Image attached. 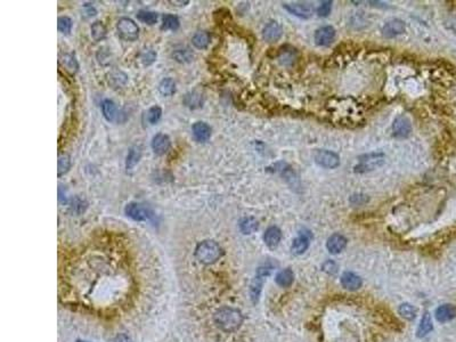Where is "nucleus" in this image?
<instances>
[{
  "instance_id": "f257e3e1",
  "label": "nucleus",
  "mask_w": 456,
  "mask_h": 342,
  "mask_svg": "<svg viewBox=\"0 0 456 342\" xmlns=\"http://www.w3.org/2000/svg\"><path fill=\"white\" fill-rule=\"evenodd\" d=\"M215 323L222 331L234 332L241 327L243 323V315L241 311L235 309V308H220L215 314Z\"/></svg>"
},
{
  "instance_id": "f03ea898",
  "label": "nucleus",
  "mask_w": 456,
  "mask_h": 342,
  "mask_svg": "<svg viewBox=\"0 0 456 342\" xmlns=\"http://www.w3.org/2000/svg\"><path fill=\"white\" fill-rule=\"evenodd\" d=\"M195 256H197L198 262L204 263V265H212L220 259L222 256V249L217 242L207 240L197 246Z\"/></svg>"
},
{
  "instance_id": "7ed1b4c3",
  "label": "nucleus",
  "mask_w": 456,
  "mask_h": 342,
  "mask_svg": "<svg viewBox=\"0 0 456 342\" xmlns=\"http://www.w3.org/2000/svg\"><path fill=\"white\" fill-rule=\"evenodd\" d=\"M117 30L119 36L126 41H135L139 37V28L131 19H120L118 21Z\"/></svg>"
},
{
  "instance_id": "20e7f679",
  "label": "nucleus",
  "mask_w": 456,
  "mask_h": 342,
  "mask_svg": "<svg viewBox=\"0 0 456 342\" xmlns=\"http://www.w3.org/2000/svg\"><path fill=\"white\" fill-rule=\"evenodd\" d=\"M124 213L136 221H146L153 217V211L148 206L136 202L128 203L124 208Z\"/></svg>"
},
{
  "instance_id": "39448f33",
  "label": "nucleus",
  "mask_w": 456,
  "mask_h": 342,
  "mask_svg": "<svg viewBox=\"0 0 456 342\" xmlns=\"http://www.w3.org/2000/svg\"><path fill=\"white\" fill-rule=\"evenodd\" d=\"M316 163L323 168L334 169L340 164V158L334 152L327 150H317L314 154Z\"/></svg>"
},
{
  "instance_id": "423d86ee",
  "label": "nucleus",
  "mask_w": 456,
  "mask_h": 342,
  "mask_svg": "<svg viewBox=\"0 0 456 342\" xmlns=\"http://www.w3.org/2000/svg\"><path fill=\"white\" fill-rule=\"evenodd\" d=\"M269 274H270L269 267H261V268L258 269L256 277L252 281L251 286H250V296H251V300L255 303L259 300L260 293H261V290H262L263 281H265V277L268 276Z\"/></svg>"
},
{
  "instance_id": "0eeeda50",
  "label": "nucleus",
  "mask_w": 456,
  "mask_h": 342,
  "mask_svg": "<svg viewBox=\"0 0 456 342\" xmlns=\"http://www.w3.org/2000/svg\"><path fill=\"white\" fill-rule=\"evenodd\" d=\"M383 159L384 155L382 153H372V154H367L364 155L359 159L360 163L359 165H357L356 171L357 172H365V171H370L373 170L383 163Z\"/></svg>"
},
{
  "instance_id": "6e6552de",
  "label": "nucleus",
  "mask_w": 456,
  "mask_h": 342,
  "mask_svg": "<svg viewBox=\"0 0 456 342\" xmlns=\"http://www.w3.org/2000/svg\"><path fill=\"white\" fill-rule=\"evenodd\" d=\"M334 38H336V30L331 25H325L317 29L315 35H314L316 45L322 47L330 46L333 42Z\"/></svg>"
},
{
  "instance_id": "1a4fd4ad",
  "label": "nucleus",
  "mask_w": 456,
  "mask_h": 342,
  "mask_svg": "<svg viewBox=\"0 0 456 342\" xmlns=\"http://www.w3.org/2000/svg\"><path fill=\"white\" fill-rule=\"evenodd\" d=\"M394 136L396 138H407L412 133V123L405 116L397 117L393 124Z\"/></svg>"
},
{
  "instance_id": "9d476101",
  "label": "nucleus",
  "mask_w": 456,
  "mask_h": 342,
  "mask_svg": "<svg viewBox=\"0 0 456 342\" xmlns=\"http://www.w3.org/2000/svg\"><path fill=\"white\" fill-rule=\"evenodd\" d=\"M284 8L292 15L298 16L300 19H309L313 15L312 5L307 2H295V4H284Z\"/></svg>"
},
{
  "instance_id": "9b49d317",
  "label": "nucleus",
  "mask_w": 456,
  "mask_h": 342,
  "mask_svg": "<svg viewBox=\"0 0 456 342\" xmlns=\"http://www.w3.org/2000/svg\"><path fill=\"white\" fill-rule=\"evenodd\" d=\"M283 35L282 26L278 24L276 21H270L265 25L262 30V38L266 40L267 42H275L281 39Z\"/></svg>"
},
{
  "instance_id": "f8f14e48",
  "label": "nucleus",
  "mask_w": 456,
  "mask_h": 342,
  "mask_svg": "<svg viewBox=\"0 0 456 342\" xmlns=\"http://www.w3.org/2000/svg\"><path fill=\"white\" fill-rule=\"evenodd\" d=\"M405 32V23L401 20L393 19L386 22L382 28V33L386 38H395Z\"/></svg>"
},
{
  "instance_id": "ddd939ff",
  "label": "nucleus",
  "mask_w": 456,
  "mask_h": 342,
  "mask_svg": "<svg viewBox=\"0 0 456 342\" xmlns=\"http://www.w3.org/2000/svg\"><path fill=\"white\" fill-rule=\"evenodd\" d=\"M151 146L155 154L163 155L167 153V152L169 151V148H170L171 146L170 138L164 134L155 135V136L153 137V140H152Z\"/></svg>"
},
{
  "instance_id": "4468645a",
  "label": "nucleus",
  "mask_w": 456,
  "mask_h": 342,
  "mask_svg": "<svg viewBox=\"0 0 456 342\" xmlns=\"http://www.w3.org/2000/svg\"><path fill=\"white\" fill-rule=\"evenodd\" d=\"M282 239V232L278 227L276 226H272L269 228H267V231L263 234V241H265L266 245L270 249H275L278 248L279 242H281Z\"/></svg>"
},
{
  "instance_id": "2eb2a0df",
  "label": "nucleus",
  "mask_w": 456,
  "mask_h": 342,
  "mask_svg": "<svg viewBox=\"0 0 456 342\" xmlns=\"http://www.w3.org/2000/svg\"><path fill=\"white\" fill-rule=\"evenodd\" d=\"M346 245L347 239L341 234H333L332 236H330L326 242L327 250H329L330 253H333V255H337V253L343 251Z\"/></svg>"
},
{
  "instance_id": "dca6fc26",
  "label": "nucleus",
  "mask_w": 456,
  "mask_h": 342,
  "mask_svg": "<svg viewBox=\"0 0 456 342\" xmlns=\"http://www.w3.org/2000/svg\"><path fill=\"white\" fill-rule=\"evenodd\" d=\"M341 284H342L344 289L349 291H356L360 289L361 285H363V281H361L360 277L356 275V274L351 272H346L341 276Z\"/></svg>"
},
{
  "instance_id": "f3484780",
  "label": "nucleus",
  "mask_w": 456,
  "mask_h": 342,
  "mask_svg": "<svg viewBox=\"0 0 456 342\" xmlns=\"http://www.w3.org/2000/svg\"><path fill=\"white\" fill-rule=\"evenodd\" d=\"M435 315L438 322H440V323H446V322L452 321L453 318L456 317V307L449 303L442 304V306L437 308Z\"/></svg>"
},
{
  "instance_id": "a211bd4d",
  "label": "nucleus",
  "mask_w": 456,
  "mask_h": 342,
  "mask_svg": "<svg viewBox=\"0 0 456 342\" xmlns=\"http://www.w3.org/2000/svg\"><path fill=\"white\" fill-rule=\"evenodd\" d=\"M193 135L195 140L201 143L207 141L211 137V128L205 122H197L193 124Z\"/></svg>"
},
{
  "instance_id": "6ab92c4d",
  "label": "nucleus",
  "mask_w": 456,
  "mask_h": 342,
  "mask_svg": "<svg viewBox=\"0 0 456 342\" xmlns=\"http://www.w3.org/2000/svg\"><path fill=\"white\" fill-rule=\"evenodd\" d=\"M184 104L186 105L187 107L192 108V110H195V108L202 106V104H203V96H202V94L198 93V91H191V93L185 95Z\"/></svg>"
},
{
  "instance_id": "aec40b11",
  "label": "nucleus",
  "mask_w": 456,
  "mask_h": 342,
  "mask_svg": "<svg viewBox=\"0 0 456 342\" xmlns=\"http://www.w3.org/2000/svg\"><path fill=\"white\" fill-rule=\"evenodd\" d=\"M308 248H309V238L306 234L300 235L297 239L293 240L291 250L295 255L297 256L302 255V253H305L307 251V249Z\"/></svg>"
},
{
  "instance_id": "412c9836",
  "label": "nucleus",
  "mask_w": 456,
  "mask_h": 342,
  "mask_svg": "<svg viewBox=\"0 0 456 342\" xmlns=\"http://www.w3.org/2000/svg\"><path fill=\"white\" fill-rule=\"evenodd\" d=\"M141 158V148L139 146H133L128 152L127 160H126V169L127 171L133 170L139 162Z\"/></svg>"
},
{
  "instance_id": "4be33fe9",
  "label": "nucleus",
  "mask_w": 456,
  "mask_h": 342,
  "mask_svg": "<svg viewBox=\"0 0 456 342\" xmlns=\"http://www.w3.org/2000/svg\"><path fill=\"white\" fill-rule=\"evenodd\" d=\"M211 40L210 33L207 31H198L192 38V43L195 48L198 49H205L209 46Z\"/></svg>"
},
{
  "instance_id": "5701e85b",
  "label": "nucleus",
  "mask_w": 456,
  "mask_h": 342,
  "mask_svg": "<svg viewBox=\"0 0 456 342\" xmlns=\"http://www.w3.org/2000/svg\"><path fill=\"white\" fill-rule=\"evenodd\" d=\"M434 328V325H432V321H431V316L428 311H425L423 316H422V320L420 322V325H418L417 331H416V335L418 338H423L425 335L430 333Z\"/></svg>"
},
{
  "instance_id": "b1692460",
  "label": "nucleus",
  "mask_w": 456,
  "mask_h": 342,
  "mask_svg": "<svg viewBox=\"0 0 456 342\" xmlns=\"http://www.w3.org/2000/svg\"><path fill=\"white\" fill-rule=\"evenodd\" d=\"M258 220L253 217H245L239 221V229L243 234H252L258 229Z\"/></svg>"
},
{
  "instance_id": "393cba45",
  "label": "nucleus",
  "mask_w": 456,
  "mask_h": 342,
  "mask_svg": "<svg viewBox=\"0 0 456 342\" xmlns=\"http://www.w3.org/2000/svg\"><path fill=\"white\" fill-rule=\"evenodd\" d=\"M275 281L279 286L289 287L292 285L293 281H295V274H293L292 269L286 268L284 270H282V272H279L278 275H276Z\"/></svg>"
},
{
  "instance_id": "a878e982",
  "label": "nucleus",
  "mask_w": 456,
  "mask_h": 342,
  "mask_svg": "<svg viewBox=\"0 0 456 342\" xmlns=\"http://www.w3.org/2000/svg\"><path fill=\"white\" fill-rule=\"evenodd\" d=\"M60 63H62L63 67L67 72L72 74L76 73L77 71L79 70V63H78L76 57L71 55V54H64V55L60 57Z\"/></svg>"
},
{
  "instance_id": "bb28decb",
  "label": "nucleus",
  "mask_w": 456,
  "mask_h": 342,
  "mask_svg": "<svg viewBox=\"0 0 456 342\" xmlns=\"http://www.w3.org/2000/svg\"><path fill=\"white\" fill-rule=\"evenodd\" d=\"M106 28L100 21L94 22L90 26V35L95 41H100L106 37Z\"/></svg>"
},
{
  "instance_id": "cd10ccee",
  "label": "nucleus",
  "mask_w": 456,
  "mask_h": 342,
  "mask_svg": "<svg viewBox=\"0 0 456 342\" xmlns=\"http://www.w3.org/2000/svg\"><path fill=\"white\" fill-rule=\"evenodd\" d=\"M159 91L162 96L169 97L176 93V83L171 78H165L159 84Z\"/></svg>"
},
{
  "instance_id": "c85d7f7f",
  "label": "nucleus",
  "mask_w": 456,
  "mask_h": 342,
  "mask_svg": "<svg viewBox=\"0 0 456 342\" xmlns=\"http://www.w3.org/2000/svg\"><path fill=\"white\" fill-rule=\"evenodd\" d=\"M102 111L103 116L105 117L107 121H114V119L117 118V106L112 101H104L102 103Z\"/></svg>"
},
{
  "instance_id": "c756f323",
  "label": "nucleus",
  "mask_w": 456,
  "mask_h": 342,
  "mask_svg": "<svg viewBox=\"0 0 456 342\" xmlns=\"http://www.w3.org/2000/svg\"><path fill=\"white\" fill-rule=\"evenodd\" d=\"M398 313L401 317H404L405 320L407 321H413L415 317H416L417 310L414 306H412L410 303H403L399 306V309H398Z\"/></svg>"
},
{
  "instance_id": "7c9ffc66",
  "label": "nucleus",
  "mask_w": 456,
  "mask_h": 342,
  "mask_svg": "<svg viewBox=\"0 0 456 342\" xmlns=\"http://www.w3.org/2000/svg\"><path fill=\"white\" fill-rule=\"evenodd\" d=\"M172 57H174V59L179 63H190L193 60L194 55L190 49L184 48V49L175 50L174 54H172Z\"/></svg>"
},
{
  "instance_id": "2f4dec72",
  "label": "nucleus",
  "mask_w": 456,
  "mask_h": 342,
  "mask_svg": "<svg viewBox=\"0 0 456 342\" xmlns=\"http://www.w3.org/2000/svg\"><path fill=\"white\" fill-rule=\"evenodd\" d=\"M137 19L139 20L140 22L145 23V24L148 25H153L158 22L159 15L154 12H150V11H139L137 14Z\"/></svg>"
},
{
  "instance_id": "473e14b6",
  "label": "nucleus",
  "mask_w": 456,
  "mask_h": 342,
  "mask_svg": "<svg viewBox=\"0 0 456 342\" xmlns=\"http://www.w3.org/2000/svg\"><path fill=\"white\" fill-rule=\"evenodd\" d=\"M179 28V20L177 16L167 14L162 19V29L163 30H171V31H176Z\"/></svg>"
},
{
  "instance_id": "72a5a7b5",
  "label": "nucleus",
  "mask_w": 456,
  "mask_h": 342,
  "mask_svg": "<svg viewBox=\"0 0 456 342\" xmlns=\"http://www.w3.org/2000/svg\"><path fill=\"white\" fill-rule=\"evenodd\" d=\"M157 52L153 50L152 48H145L141 50V53L139 54V59L140 62L144 64V65H151L153 64L155 60H157Z\"/></svg>"
},
{
  "instance_id": "f704fd0d",
  "label": "nucleus",
  "mask_w": 456,
  "mask_h": 342,
  "mask_svg": "<svg viewBox=\"0 0 456 342\" xmlns=\"http://www.w3.org/2000/svg\"><path fill=\"white\" fill-rule=\"evenodd\" d=\"M57 25H59V31L63 35H70L71 30H72V20L67 16H60L57 21Z\"/></svg>"
},
{
  "instance_id": "c9c22d12",
  "label": "nucleus",
  "mask_w": 456,
  "mask_h": 342,
  "mask_svg": "<svg viewBox=\"0 0 456 342\" xmlns=\"http://www.w3.org/2000/svg\"><path fill=\"white\" fill-rule=\"evenodd\" d=\"M162 110L159 106H152L146 113V119L151 124H155L161 119Z\"/></svg>"
},
{
  "instance_id": "e433bc0d",
  "label": "nucleus",
  "mask_w": 456,
  "mask_h": 342,
  "mask_svg": "<svg viewBox=\"0 0 456 342\" xmlns=\"http://www.w3.org/2000/svg\"><path fill=\"white\" fill-rule=\"evenodd\" d=\"M71 167V160L67 154H62L59 158V176H62L69 171Z\"/></svg>"
},
{
  "instance_id": "4c0bfd02",
  "label": "nucleus",
  "mask_w": 456,
  "mask_h": 342,
  "mask_svg": "<svg viewBox=\"0 0 456 342\" xmlns=\"http://www.w3.org/2000/svg\"><path fill=\"white\" fill-rule=\"evenodd\" d=\"M86 208H87L86 203H84L82 200H80L78 198L73 200L72 205H71V209H72V211L78 213V215H79V213H81V212H83L84 209H86Z\"/></svg>"
},
{
  "instance_id": "58836bf2",
  "label": "nucleus",
  "mask_w": 456,
  "mask_h": 342,
  "mask_svg": "<svg viewBox=\"0 0 456 342\" xmlns=\"http://www.w3.org/2000/svg\"><path fill=\"white\" fill-rule=\"evenodd\" d=\"M331 8H332V1H323L317 9V13L322 18H326L331 13Z\"/></svg>"
},
{
  "instance_id": "ea45409f",
  "label": "nucleus",
  "mask_w": 456,
  "mask_h": 342,
  "mask_svg": "<svg viewBox=\"0 0 456 342\" xmlns=\"http://www.w3.org/2000/svg\"><path fill=\"white\" fill-rule=\"evenodd\" d=\"M351 199H356V201H351L353 204H359V205L364 204L366 201H369V199H367L365 195H354Z\"/></svg>"
},
{
  "instance_id": "a19ab883",
  "label": "nucleus",
  "mask_w": 456,
  "mask_h": 342,
  "mask_svg": "<svg viewBox=\"0 0 456 342\" xmlns=\"http://www.w3.org/2000/svg\"><path fill=\"white\" fill-rule=\"evenodd\" d=\"M116 342H133V341H131V339L128 337V335L120 334V335H118V337H117Z\"/></svg>"
},
{
  "instance_id": "79ce46f5",
  "label": "nucleus",
  "mask_w": 456,
  "mask_h": 342,
  "mask_svg": "<svg viewBox=\"0 0 456 342\" xmlns=\"http://www.w3.org/2000/svg\"><path fill=\"white\" fill-rule=\"evenodd\" d=\"M79 342H87V341H79Z\"/></svg>"
}]
</instances>
